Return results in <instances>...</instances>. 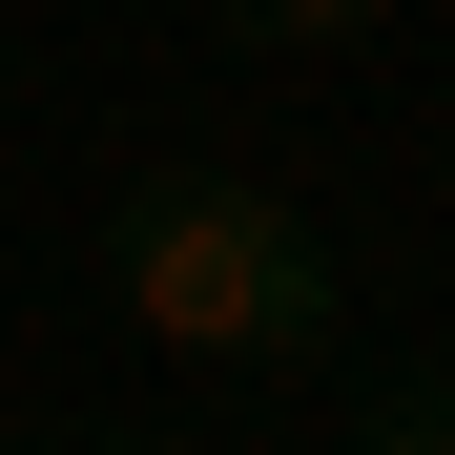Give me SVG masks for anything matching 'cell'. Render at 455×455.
Listing matches in <instances>:
<instances>
[{"label":"cell","mask_w":455,"mask_h":455,"mask_svg":"<svg viewBox=\"0 0 455 455\" xmlns=\"http://www.w3.org/2000/svg\"><path fill=\"white\" fill-rule=\"evenodd\" d=\"M228 21H249V42H372L394 0H228Z\"/></svg>","instance_id":"obj_2"},{"label":"cell","mask_w":455,"mask_h":455,"mask_svg":"<svg viewBox=\"0 0 455 455\" xmlns=\"http://www.w3.org/2000/svg\"><path fill=\"white\" fill-rule=\"evenodd\" d=\"M104 290H124V331L187 352V372H311V352H331V249H311L249 166H166V187H124Z\"/></svg>","instance_id":"obj_1"},{"label":"cell","mask_w":455,"mask_h":455,"mask_svg":"<svg viewBox=\"0 0 455 455\" xmlns=\"http://www.w3.org/2000/svg\"><path fill=\"white\" fill-rule=\"evenodd\" d=\"M352 455H455V394H394V414H372Z\"/></svg>","instance_id":"obj_3"},{"label":"cell","mask_w":455,"mask_h":455,"mask_svg":"<svg viewBox=\"0 0 455 455\" xmlns=\"http://www.w3.org/2000/svg\"><path fill=\"white\" fill-rule=\"evenodd\" d=\"M104 455H145V435H104Z\"/></svg>","instance_id":"obj_4"}]
</instances>
